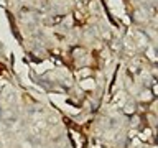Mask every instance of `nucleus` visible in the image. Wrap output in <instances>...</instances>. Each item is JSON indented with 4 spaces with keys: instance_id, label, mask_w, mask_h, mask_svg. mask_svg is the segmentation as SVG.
I'll return each instance as SVG.
<instances>
[{
    "instance_id": "obj_1",
    "label": "nucleus",
    "mask_w": 158,
    "mask_h": 148,
    "mask_svg": "<svg viewBox=\"0 0 158 148\" xmlns=\"http://www.w3.org/2000/svg\"><path fill=\"white\" fill-rule=\"evenodd\" d=\"M153 51H155V54H156V56H158V48H155V49H153Z\"/></svg>"
},
{
    "instance_id": "obj_2",
    "label": "nucleus",
    "mask_w": 158,
    "mask_h": 148,
    "mask_svg": "<svg viewBox=\"0 0 158 148\" xmlns=\"http://www.w3.org/2000/svg\"><path fill=\"white\" fill-rule=\"evenodd\" d=\"M155 92L158 94V86H155Z\"/></svg>"
}]
</instances>
